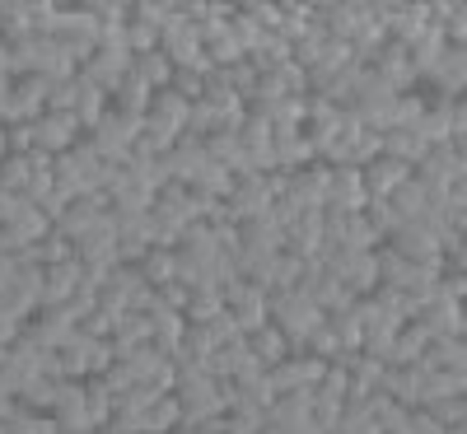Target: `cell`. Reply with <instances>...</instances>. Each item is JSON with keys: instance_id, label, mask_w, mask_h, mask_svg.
Returning a JSON list of instances; mask_svg holds the SVG:
<instances>
[{"instance_id": "cell-1", "label": "cell", "mask_w": 467, "mask_h": 434, "mask_svg": "<svg viewBox=\"0 0 467 434\" xmlns=\"http://www.w3.org/2000/svg\"><path fill=\"white\" fill-rule=\"evenodd\" d=\"M266 318L290 336V350H299L308 332L323 327L327 313H323L314 299H308L304 290H266Z\"/></svg>"}, {"instance_id": "cell-2", "label": "cell", "mask_w": 467, "mask_h": 434, "mask_svg": "<svg viewBox=\"0 0 467 434\" xmlns=\"http://www.w3.org/2000/svg\"><path fill=\"white\" fill-rule=\"evenodd\" d=\"M262 429H285V434L314 429V388L276 392V402H271L266 416H262Z\"/></svg>"}, {"instance_id": "cell-3", "label": "cell", "mask_w": 467, "mask_h": 434, "mask_svg": "<svg viewBox=\"0 0 467 434\" xmlns=\"http://www.w3.org/2000/svg\"><path fill=\"white\" fill-rule=\"evenodd\" d=\"M271 202H276V191H271L266 173H248V178H234V191L224 196V211H229L234 224H239V220H257V215H266Z\"/></svg>"}, {"instance_id": "cell-4", "label": "cell", "mask_w": 467, "mask_h": 434, "mask_svg": "<svg viewBox=\"0 0 467 434\" xmlns=\"http://www.w3.org/2000/svg\"><path fill=\"white\" fill-rule=\"evenodd\" d=\"M37 346H47V350H57V346H66L70 336H75V308L70 304H37L33 308V323L24 327Z\"/></svg>"}, {"instance_id": "cell-5", "label": "cell", "mask_w": 467, "mask_h": 434, "mask_svg": "<svg viewBox=\"0 0 467 434\" xmlns=\"http://www.w3.org/2000/svg\"><path fill=\"white\" fill-rule=\"evenodd\" d=\"M52 420L61 434H85L94 429V416L85 407V378H61L57 388V402H52Z\"/></svg>"}, {"instance_id": "cell-6", "label": "cell", "mask_w": 467, "mask_h": 434, "mask_svg": "<svg viewBox=\"0 0 467 434\" xmlns=\"http://www.w3.org/2000/svg\"><path fill=\"white\" fill-rule=\"evenodd\" d=\"M323 369H327L323 355H314V350H290L285 360L271 365L266 374H271V388H276V392H290V388H314V383L323 378Z\"/></svg>"}, {"instance_id": "cell-7", "label": "cell", "mask_w": 467, "mask_h": 434, "mask_svg": "<svg viewBox=\"0 0 467 434\" xmlns=\"http://www.w3.org/2000/svg\"><path fill=\"white\" fill-rule=\"evenodd\" d=\"M388 248H393L398 257H407V262H444L440 239L420 220H402L393 233H388Z\"/></svg>"}, {"instance_id": "cell-8", "label": "cell", "mask_w": 467, "mask_h": 434, "mask_svg": "<svg viewBox=\"0 0 467 434\" xmlns=\"http://www.w3.org/2000/svg\"><path fill=\"white\" fill-rule=\"evenodd\" d=\"M187 98H178L173 89H154L150 94V108H145V127L150 131H160V136H169V140H178L182 131H187Z\"/></svg>"}, {"instance_id": "cell-9", "label": "cell", "mask_w": 467, "mask_h": 434, "mask_svg": "<svg viewBox=\"0 0 467 434\" xmlns=\"http://www.w3.org/2000/svg\"><path fill=\"white\" fill-rule=\"evenodd\" d=\"M75 140H80V117L75 112H43L33 122V150H47V154H61V150H70Z\"/></svg>"}, {"instance_id": "cell-10", "label": "cell", "mask_w": 467, "mask_h": 434, "mask_svg": "<svg viewBox=\"0 0 467 434\" xmlns=\"http://www.w3.org/2000/svg\"><path fill=\"white\" fill-rule=\"evenodd\" d=\"M131 61H136V57H131L127 47H99V52L80 66V75H85L94 89H103V94L112 98V89L122 85V75L131 70Z\"/></svg>"}, {"instance_id": "cell-11", "label": "cell", "mask_w": 467, "mask_h": 434, "mask_svg": "<svg viewBox=\"0 0 467 434\" xmlns=\"http://www.w3.org/2000/svg\"><path fill=\"white\" fill-rule=\"evenodd\" d=\"M160 164H164V173H169V182H192L202 173V164H206V145H202V136H192V131H182L164 154H160Z\"/></svg>"}, {"instance_id": "cell-12", "label": "cell", "mask_w": 467, "mask_h": 434, "mask_svg": "<svg viewBox=\"0 0 467 434\" xmlns=\"http://www.w3.org/2000/svg\"><path fill=\"white\" fill-rule=\"evenodd\" d=\"M458 304H462V299H444V294L431 290V299H425L411 318L431 332V336H462L467 323H462V308H458Z\"/></svg>"}, {"instance_id": "cell-13", "label": "cell", "mask_w": 467, "mask_h": 434, "mask_svg": "<svg viewBox=\"0 0 467 434\" xmlns=\"http://www.w3.org/2000/svg\"><path fill=\"white\" fill-rule=\"evenodd\" d=\"M108 211V196L103 191H89V196H70V206L52 220V233H61V239L66 243H75V239H80V233L99 220Z\"/></svg>"}, {"instance_id": "cell-14", "label": "cell", "mask_w": 467, "mask_h": 434, "mask_svg": "<svg viewBox=\"0 0 467 434\" xmlns=\"http://www.w3.org/2000/svg\"><path fill=\"white\" fill-rule=\"evenodd\" d=\"M47 94H52L47 75H19L10 85V117L15 122H37L47 112Z\"/></svg>"}, {"instance_id": "cell-15", "label": "cell", "mask_w": 467, "mask_h": 434, "mask_svg": "<svg viewBox=\"0 0 467 434\" xmlns=\"http://www.w3.org/2000/svg\"><path fill=\"white\" fill-rule=\"evenodd\" d=\"M271 160H276V169L295 173L304 164H314L318 150H314V140H308L299 127H271Z\"/></svg>"}, {"instance_id": "cell-16", "label": "cell", "mask_w": 467, "mask_h": 434, "mask_svg": "<svg viewBox=\"0 0 467 434\" xmlns=\"http://www.w3.org/2000/svg\"><path fill=\"white\" fill-rule=\"evenodd\" d=\"M332 178H327V202L323 206H337V211H365L369 191H365V178L356 164H327Z\"/></svg>"}, {"instance_id": "cell-17", "label": "cell", "mask_w": 467, "mask_h": 434, "mask_svg": "<svg viewBox=\"0 0 467 434\" xmlns=\"http://www.w3.org/2000/svg\"><path fill=\"white\" fill-rule=\"evenodd\" d=\"M75 248V257H80V262H103V266H112L117 262V229H112V211H103L85 233H80V239H75L70 243Z\"/></svg>"}, {"instance_id": "cell-18", "label": "cell", "mask_w": 467, "mask_h": 434, "mask_svg": "<svg viewBox=\"0 0 467 434\" xmlns=\"http://www.w3.org/2000/svg\"><path fill=\"white\" fill-rule=\"evenodd\" d=\"M160 52L173 61V66H192L202 57V37H197V28H192L182 15H173V19H164V28H160Z\"/></svg>"}, {"instance_id": "cell-19", "label": "cell", "mask_w": 467, "mask_h": 434, "mask_svg": "<svg viewBox=\"0 0 467 434\" xmlns=\"http://www.w3.org/2000/svg\"><path fill=\"white\" fill-rule=\"evenodd\" d=\"M327 178H332V169L327 164H304V169H295L290 173V187H285V196H295L299 206H308V211H323V202H327Z\"/></svg>"}, {"instance_id": "cell-20", "label": "cell", "mask_w": 467, "mask_h": 434, "mask_svg": "<svg viewBox=\"0 0 467 434\" xmlns=\"http://www.w3.org/2000/svg\"><path fill=\"white\" fill-rule=\"evenodd\" d=\"M304 294L314 299V304H318L323 313H337V308H350V304H356V294L346 290V281H341L337 271H327V266H318L314 275H308V285H304Z\"/></svg>"}, {"instance_id": "cell-21", "label": "cell", "mask_w": 467, "mask_h": 434, "mask_svg": "<svg viewBox=\"0 0 467 434\" xmlns=\"http://www.w3.org/2000/svg\"><path fill=\"white\" fill-rule=\"evenodd\" d=\"M462 66H467L462 47H444V57H440L431 70H425L420 80L431 85V89H440V98H458V94H462V80H467Z\"/></svg>"}, {"instance_id": "cell-22", "label": "cell", "mask_w": 467, "mask_h": 434, "mask_svg": "<svg viewBox=\"0 0 467 434\" xmlns=\"http://www.w3.org/2000/svg\"><path fill=\"white\" fill-rule=\"evenodd\" d=\"M75 285H80V257L52 262V266H43V299L37 304H66Z\"/></svg>"}, {"instance_id": "cell-23", "label": "cell", "mask_w": 467, "mask_h": 434, "mask_svg": "<svg viewBox=\"0 0 467 434\" xmlns=\"http://www.w3.org/2000/svg\"><path fill=\"white\" fill-rule=\"evenodd\" d=\"M379 388H383L393 402L416 407V402H420V365H383Z\"/></svg>"}, {"instance_id": "cell-24", "label": "cell", "mask_w": 467, "mask_h": 434, "mask_svg": "<svg viewBox=\"0 0 467 434\" xmlns=\"http://www.w3.org/2000/svg\"><path fill=\"white\" fill-rule=\"evenodd\" d=\"M360 178H365V191H369V196H388L398 182H407V178H411V164L379 154V160H369V164L360 169Z\"/></svg>"}, {"instance_id": "cell-25", "label": "cell", "mask_w": 467, "mask_h": 434, "mask_svg": "<svg viewBox=\"0 0 467 434\" xmlns=\"http://www.w3.org/2000/svg\"><path fill=\"white\" fill-rule=\"evenodd\" d=\"M285 248L299 257H314L323 248V211H304L295 224H285Z\"/></svg>"}, {"instance_id": "cell-26", "label": "cell", "mask_w": 467, "mask_h": 434, "mask_svg": "<svg viewBox=\"0 0 467 434\" xmlns=\"http://www.w3.org/2000/svg\"><path fill=\"white\" fill-rule=\"evenodd\" d=\"M444 47H449V43H444V28H440V24H425V33L416 37V43H407V66L416 70V80L444 57Z\"/></svg>"}, {"instance_id": "cell-27", "label": "cell", "mask_w": 467, "mask_h": 434, "mask_svg": "<svg viewBox=\"0 0 467 434\" xmlns=\"http://www.w3.org/2000/svg\"><path fill=\"white\" fill-rule=\"evenodd\" d=\"M248 350H253L257 360L271 369V365H281L285 355H290V336H285L276 323H262V327H253V332H248Z\"/></svg>"}, {"instance_id": "cell-28", "label": "cell", "mask_w": 467, "mask_h": 434, "mask_svg": "<svg viewBox=\"0 0 467 434\" xmlns=\"http://www.w3.org/2000/svg\"><path fill=\"white\" fill-rule=\"evenodd\" d=\"M337 275L346 281V290L360 299V294H369V290L379 285V262H374V253H350L346 266H341Z\"/></svg>"}, {"instance_id": "cell-29", "label": "cell", "mask_w": 467, "mask_h": 434, "mask_svg": "<svg viewBox=\"0 0 467 434\" xmlns=\"http://www.w3.org/2000/svg\"><path fill=\"white\" fill-rule=\"evenodd\" d=\"M425 341H431V332H425L416 318H407L398 332H393V350H388V365H416Z\"/></svg>"}, {"instance_id": "cell-30", "label": "cell", "mask_w": 467, "mask_h": 434, "mask_svg": "<svg viewBox=\"0 0 467 434\" xmlns=\"http://www.w3.org/2000/svg\"><path fill=\"white\" fill-rule=\"evenodd\" d=\"M420 365H435V369H467V346L462 336H431L420 350Z\"/></svg>"}, {"instance_id": "cell-31", "label": "cell", "mask_w": 467, "mask_h": 434, "mask_svg": "<svg viewBox=\"0 0 467 434\" xmlns=\"http://www.w3.org/2000/svg\"><path fill=\"white\" fill-rule=\"evenodd\" d=\"M150 94H154V89H150V80H145V75H140V70L131 66V70L122 75V85L112 89V108H127V112H145V108H150Z\"/></svg>"}, {"instance_id": "cell-32", "label": "cell", "mask_w": 467, "mask_h": 434, "mask_svg": "<svg viewBox=\"0 0 467 434\" xmlns=\"http://www.w3.org/2000/svg\"><path fill=\"white\" fill-rule=\"evenodd\" d=\"M178 416H182V402L173 398V392H160L150 407H145V416H140V434H160V429H173L178 425Z\"/></svg>"}, {"instance_id": "cell-33", "label": "cell", "mask_w": 467, "mask_h": 434, "mask_svg": "<svg viewBox=\"0 0 467 434\" xmlns=\"http://www.w3.org/2000/svg\"><path fill=\"white\" fill-rule=\"evenodd\" d=\"M388 206L398 211V220H420V215H425V187H420L416 178L398 182L393 191H388Z\"/></svg>"}, {"instance_id": "cell-34", "label": "cell", "mask_w": 467, "mask_h": 434, "mask_svg": "<svg viewBox=\"0 0 467 434\" xmlns=\"http://www.w3.org/2000/svg\"><path fill=\"white\" fill-rule=\"evenodd\" d=\"M327 327L337 332L341 350H360L365 323H360V308H356V304H350V308H337V313H327Z\"/></svg>"}, {"instance_id": "cell-35", "label": "cell", "mask_w": 467, "mask_h": 434, "mask_svg": "<svg viewBox=\"0 0 467 434\" xmlns=\"http://www.w3.org/2000/svg\"><path fill=\"white\" fill-rule=\"evenodd\" d=\"M425 150H431V145H425L416 131H383V154H388V160H402V164H416L420 160V154Z\"/></svg>"}, {"instance_id": "cell-36", "label": "cell", "mask_w": 467, "mask_h": 434, "mask_svg": "<svg viewBox=\"0 0 467 434\" xmlns=\"http://www.w3.org/2000/svg\"><path fill=\"white\" fill-rule=\"evenodd\" d=\"M57 388H61V378H52V374H33V378L24 383V392H19V402L33 407V411H52Z\"/></svg>"}, {"instance_id": "cell-37", "label": "cell", "mask_w": 467, "mask_h": 434, "mask_svg": "<svg viewBox=\"0 0 467 434\" xmlns=\"http://www.w3.org/2000/svg\"><path fill=\"white\" fill-rule=\"evenodd\" d=\"M85 407H89V416H94V429H103V420L112 416V388H108L103 374H89V378H85Z\"/></svg>"}, {"instance_id": "cell-38", "label": "cell", "mask_w": 467, "mask_h": 434, "mask_svg": "<svg viewBox=\"0 0 467 434\" xmlns=\"http://www.w3.org/2000/svg\"><path fill=\"white\" fill-rule=\"evenodd\" d=\"M187 187H197V191H206V196H215V202H224V196L234 191V173H229L224 164H211V160H206V164H202V173H197V178H192Z\"/></svg>"}, {"instance_id": "cell-39", "label": "cell", "mask_w": 467, "mask_h": 434, "mask_svg": "<svg viewBox=\"0 0 467 434\" xmlns=\"http://www.w3.org/2000/svg\"><path fill=\"white\" fill-rule=\"evenodd\" d=\"M150 206H154V191L145 182H131V178L108 196V211H150Z\"/></svg>"}, {"instance_id": "cell-40", "label": "cell", "mask_w": 467, "mask_h": 434, "mask_svg": "<svg viewBox=\"0 0 467 434\" xmlns=\"http://www.w3.org/2000/svg\"><path fill=\"white\" fill-rule=\"evenodd\" d=\"M136 266H140V275H145L150 285H169V281H173V248H154V243H150V253H145Z\"/></svg>"}, {"instance_id": "cell-41", "label": "cell", "mask_w": 467, "mask_h": 434, "mask_svg": "<svg viewBox=\"0 0 467 434\" xmlns=\"http://www.w3.org/2000/svg\"><path fill=\"white\" fill-rule=\"evenodd\" d=\"M33 37V24H28V5H0V43H24Z\"/></svg>"}, {"instance_id": "cell-42", "label": "cell", "mask_w": 467, "mask_h": 434, "mask_svg": "<svg viewBox=\"0 0 467 434\" xmlns=\"http://www.w3.org/2000/svg\"><path fill=\"white\" fill-rule=\"evenodd\" d=\"M80 80H85V75H80ZM103 112H108V94H103V89H94V85L85 80L80 103H75V117H80V131H94Z\"/></svg>"}, {"instance_id": "cell-43", "label": "cell", "mask_w": 467, "mask_h": 434, "mask_svg": "<svg viewBox=\"0 0 467 434\" xmlns=\"http://www.w3.org/2000/svg\"><path fill=\"white\" fill-rule=\"evenodd\" d=\"M220 308H224L220 290H192V294H187V308H182V318H187V323H211Z\"/></svg>"}, {"instance_id": "cell-44", "label": "cell", "mask_w": 467, "mask_h": 434, "mask_svg": "<svg viewBox=\"0 0 467 434\" xmlns=\"http://www.w3.org/2000/svg\"><path fill=\"white\" fill-rule=\"evenodd\" d=\"M224 28H229L234 43H239V52H244V57H248V52H257V43L266 37V28H262V24H253L248 15H239V10L229 15V24H224Z\"/></svg>"}, {"instance_id": "cell-45", "label": "cell", "mask_w": 467, "mask_h": 434, "mask_svg": "<svg viewBox=\"0 0 467 434\" xmlns=\"http://www.w3.org/2000/svg\"><path fill=\"white\" fill-rule=\"evenodd\" d=\"M28 178H33L28 154H5V160H0V191H24Z\"/></svg>"}, {"instance_id": "cell-46", "label": "cell", "mask_w": 467, "mask_h": 434, "mask_svg": "<svg viewBox=\"0 0 467 434\" xmlns=\"http://www.w3.org/2000/svg\"><path fill=\"white\" fill-rule=\"evenodd\" d=\"M304 117H308V94H285L271 108V127H304Z\"/></svg>"}, {"instance_id": "cell-47", "label": "cell", "mask_w": 467, "mask_h": 434, "mask_svg": "<svg viewBox=\"0 0 467 434\" xmlns=\"http://www.w3.org/2000/svg\"><path fill=\"white\" fill-rule=\"evenodd\" d=\"M145 80H150V89H169V80H173V61L164 57V52H150V57H136L131 61Z\"/></svg>"}, {"instance_id": "cell-48", "label": "cell", "mask_w": 467, "mask_h": 434, "mask_svg": "<svg viewBox=\"0 0 467 434\" xmlns=\"http://www.w3.org/2000/svg\"><path fill=\"white\" fill-rule=\"evenodd\" d=\"M420 112H425V98L420 94H398V103H393V117H388V131H411L416 122H420Z\"/></svg>"}, {"instance_id": "cell-49", "label": "cell", "mask_w": 467, "mask_h": 434, "mask_svg": "<svg viewBox=\"0 0 467 434\" xmlns=\"http://www.w3.org/2000/svg\"><path fill=\"white\" fill-rule=\"evenodd\" d=\"M80 89H85L80 75H70V80H52L47 108H52V112H75V103H80Z\"/></svg>"}, {"instance_id": "cell-50", "label": "cell", "mask_w": 467, "mask_h": 434, "mask_svg": "<svg viewBox=\"0 0 467 434\" xmlns=\"http://www.w3.org/2000/svg\"><path fill=\"white\" fill-rule=\"evenodd\" d=\"M127 52L131 57H150V52H160V28L154 24H127Z\"/></svg>"}, {"instance_id": "cell-51", "label": "cell", "mask_w": 467, "mask_h": 434, "mask_svg": "<svg viewBox=\"0 0 467 434\" xmlns=\"http://www.w3.org/2000/svg\"><path fill=\"white\" fill-rule=\"evenodd\" d=\"M360 215H365V220H369V224H374V229L383 233V239H388V233H393V229L402 224V220H398V211L388 206V196H369V202H365V211H360Z\"/></svg>"}, {"instance_id": "cell-52", "label": "cell", "mask_w": 467, "mask_h": 434, "mask_svg": "<svg viewBox=\"0 0 467 434\" xmlns=\"http://www.w3.org/2000/svg\"><path fill=\"white\" fill-rule=\"evenodd\" d=\"M169 89H173L178 98H187V103H202L206 80H202L197 70H187V66H173V80H169Z\"/></svg>"}, {"instance_id": "cell-53", "label": "cell", "mask_w": 467, "mask_h": 434, "mask_svg": "<svg viewBox=\"0 0 467 434\" xmlns=\"http://www.w3.org/2000/svg\"><path fill=\"white\" fill-rule=\"evenodd\" d=\"M112 327H117V318H112V313H103L99 304L75 318V332H85V336H112Z\"/></svg>"}, {"instance_id": "cell-54", "label": "cell", "mask_w": 467, "mask_h": 434, "mask_svg": "<svg viewBox=\"0 0 467 434\" xmlns=\"http://www.w3.org/2000/svg\"><path fill=\"white\" fill-rule=\"evenodd\" d=\"M202 327H206V332L215 336V346H224V341H239V336H248V332H244L239 323H234V313H229V308H220L215 318H211V323H202Z\"/></svg>"}, {"instance_id": "cell-55", "label": "cell", "mask_w": 467, "mask_h": 434, "mask_svg": "<svg viewBox=\"0 0 467 434\" xmlns=\"http://www.w3.org/2000/svg\"><path fill=\"white\" fill-rule=\"evenodd\" d=\"M103 378H108V388H112V392H127V388L136 383V374H131V360H112V365L103 369Z\"/></svg>"}, {"instance_id": "cell-56", "label": "cell", "mask_w": 467, "mask_h": 434, "mask_svg": "<svg viewBox=\"0 0 467 434\" xmlns=\"http://www.w3.org/2000/svg\"><path fill=\"white\" fill-rule=\"evenodd\" d=\"M154 290H160V308H173V313H182L187 308V285L182 281H169V285H154Z\"/></svg>"}, {"instance_id": "cell-57", "label": "cell", "mask_w": 467, "mask_h": 434, "mask_svg": "<svg viewBox=\"0 0 467 434\" xmlns=\"http://www.w3.org/2000/svg\"><path fill=\"white\" fill-rule=\"evenodd\" d=\"M5 136H10V154H28L33 150V122H10Z\"/></svg>"}, {"instance_id": "cell-58", "label": "cell", "mask_w": 467, "mask_h": 434, "mask_svg": "<svg viewBox=\"0 0 467 434\" xmlns=\"http://www.w3.org/2000/svg\"><path fill=\"white\" fill-rule=\"evenodd\" d=\"M24 206H28V196H24V191H0V224H10Z\"/></svg>"}, {"instance_id": "cell-59", "label": "cell", "mask_w": 467, "mask_h": 434, "mask_svg": "<svg viewBox=\"0 0 467 434\" xmlns=\"http://www.w3.org/2000/svg\"><path fill=\"white\" fill-rule=\"evenodd\" d=\"M33 206H37V211H43V215H47V220H57V215H61V211H66V206H70V196H66V191H61V187H52V191H47V196H43V202H33Z\"/></svg>"}, {"instance_id": "cell-60", "label": "cell", "mask_w": 467, "mask_h": 434, "mask_svg": "<svg viewBox=\"0 0 467 434\" xmlns=\"http://www.w3.org/2000/svg\"><path fill=\"white\" fill-rule=\"evenodd\" d=\"M281 80H285V94H308V75H304L295 61L281 66Z\"/></svg>"}, {"instance_id": "cell-61", "label": "cell", "mask_w": 467, "mask_h": 434, "mask_svg": "<svg viewBox=\"0 0 467 434\" xmlns=\"http://www.w3.org/2000/svg\"><path fill=\"white\" fill-rule=\"evenodd\" d=\"M19 332H24V323L15 318V313H0V346H10Z\"/></svg>"}, {"instance_id": "cell-62", "label": "cell", "mask_w": 467, "mask_h": 434, "mask_svg": "<svg viewBox=\"0 0 467 434\" xmlns=\"http://www.w3.org/2000/svg\"><path fill=\"white\" fill-rule=\"evenodd\" d=\"M10 85H15L10 75H0V122H5V127L15 122V117H10Z\"/></svg>"}, {"instance_id": "cell-63", "label": "cell", "mask_w": 467, "mask_h": 434, "mask_svg": "<svg viewBox=\"0 0 467 434\" xmlns=\"http://www.w3.org/2000/svg\"><path fill=\"white\" fill-rule=\"evenodd\" d=\"M10 411H15V392L0 383V416H10Z\"/></svg>"}, {"instance_id": "cell-64", "label": "cell", "mask_w": 467, "mask_h": 434, "mask_svg": "<svg viewBox=\"0 0 467 434\" xmlns=\"http://www.w3.org/2000/svg\"><path fill=\"white\" fill-rule=\"evenodd\" d=\"M10 365V346H0V369H5Z\"/></svg>"}]
</instances>
